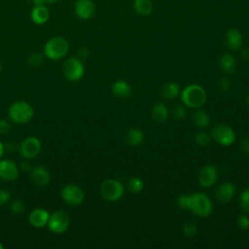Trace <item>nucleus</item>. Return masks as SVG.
Wrapping results in <instances>:
<instances>
[{
    "mask_svg": "<svg viewBox=\"0 0 249 249\" xmlns=\"http://www.w3.org/2000/svg\"><path fill=\"white\" fill-rule=\"evenodd\" d=\"M177 204L180 208L190 210L199 217H207L212 212V202L203 193L182 195L178 197Z\"/></svg>",
    "mask_w": 249,
    "mask_h": 249,
    "instance_id": "obj_1",
    "label": "nucleus"
},
{
    "mask_svg": "<svg viewBox=\"0 0 249 249\" xmlns=\"http://www.w3.org/2000/svg\"><path fill=\"white\" fill-rule=\"evenodd\" d=\"M181 100L187 107L196 109L205 103L206 92L204 89L198 85H189L182 90Z\"/></svg>",
    "mask_w": 249,
    "mask_h": 249,
    "instance_id": "obj_2",
    "label": "nucleus"
},
{
    "mask_svg": "<svg viewBox=\"0 0 249 249\" xmlns=\"http://www.w3.org/2000/svg\"><path fill=\"white\" fill-rule=\"evenodd\" d=\"M69 50L67 40L61 36H54L49 39L44 46V54L53 60H57L66 55Z\"/></svg>",
    "mask_w": 249,
    "mask_h": 249,
    "instance_id": "obj_3",
    "label": "nucleus"
},
{
    "mask_svg": "<svg viewBox=\"0 0 249 249\" xmlns=\"http://www.w3.org/2000/svg\"><path fill=\"white\" fill-rule=\"evenodd\" d=\"M8 115L11 121H13L14 123L25 124L33 118L34 111L31 105L27 102L16 101L9 107Z\"/></svg>",
    "mask_w": 249,
    "mask_h": 249,
    "instance_id": "obj_4",
    "label": "nucleus"
},
{
    "mask_svg": "<svg viewBox=\"0 0 249 249\" xmlns=\"http://www.w3.org/2000/svg\"><path fill=\"white\" fill-rule=\"evenodd\" d=\"M124 192L123 184L115 179H107L100 186V194L108 201L119 200L124 196Z\"/></svg>",
    "mask_w": 249,
    "mask_h": 249,
    "instance_id": "obj_5",
    "label": "nucleus"
},
{
    "mask_svg": "<svg viewBox=\"0 0 249 249\" xmlns=\"http://www.w3.org/2000/svg\"><path fill=\"white\" fill-rule=\"evenodd\" d=\"M51 231L53 233H63L70 226V217L67 212L62 210L54 211L50 215L49 222L47 225Z\"/></svg>",
    "mask_w": 249,
    "mask_h": 249,
    "instance_id": "obj_6",
    "label": "nucleus"
},
{
    "mask_svg": "<svg viewBox=\"0 0 249 249\" xmlns=\"http://www.w3.org/2000/svg\"><path fill=\"white\" fill-rule=\"evenodd\" d=\"M62 71L64 76L72 82L80 80L85 73V68L82 61L76 57H69L67 58L63 65Z\"/></svg>",
    "mask_w": 249,
    "mask_h": 249,
    "instance_id": "obj_7",
    "label": "nucleus"
},
{
    "mask_svg": "<svg viewBox=\"0 0 249 249\" xmlns=\"http://www.w3.org/2000/svg\"><path fill=\"white\" fill-rule=\"evenodd\" d=\"M212 137L214 140L224 146L231 145L235 140V133L233 129L226 124H218L211 129Z\"/></svg>",
    "mask_w": 249,
    "mask_h": 249,
    "instance_id": "obj_8",
    "label": "nucleus"
},
{
    "mask_svg": "<svg viewBox=\"0 0 249 249\" xmlns=\"http://www.w3.org/2000/svg\"><path fill=\"white\" fill-rule=\"evenodd\" d=\"M61 197L67 204L79 205L85 199V193L78 185L68 184L62 188Z\"/></svg>",
    "mask_w": 249,
    "mask_h": 249,
    "instance_id": "obj_9",
    "label": "nucleus"
},
{
    "mask_svg": "<svg viewBox=\"0 0 249 249\" xmlns=\"http://www.w3.org/2000/svg\"><path fill=\"white\" fill-rule=\"evenodd\" d=\"M41 142L35 136L26 137L19 146V153L24 159H34L41 152Z\"/></svg>",
    "mask_w": 249,
    "mask_h": 249,
    "instance_id": "obj_10",
    "label": "nucleus"
},
{
    "mask_svg": "<svg viewBox=\"0 0 249 249\" xmlns=\"http://www.w3.org/2000/svg\"><path fill=\"white\" fill-rule=\"evenodd\" d=\"M217 178V169L213 165H205L200 169L197 175V182L203 188H210L214 185Z\"/></svg>",
    "mask_w": 249,
    "mask_h": 249,
    "instance_id": "obj_11",
    "label": "nucleus"
},
{
    "mask_svg": "<svg viewBox=\"0 0 249 249\" xmlns=\"http://www.w3.org/2000/svg\"><path fill=\"white\" fill-rule=\"evenodd\" d=\"M18 176V167L11 160H0V179L6 182L15 181Z\"/></svg>",
    "mask_w": 249,
    "mask_h": 249,
    "instance_id": "obj_12",
    "label": "nucleus"
},
{
    "mask_svg": "<svg viewBox=\"0 0 249 249\" xmlns=\"http://www.w3.org/2000/svg\"><path fill=\"white\" fill-rule=\"evenodd\" d=\"M74 11L80 19H89L93 16L95 6L92 0H77L75 2Z\"/></svg>",
    "mask_w": 249,
    "mask_h": 249,
    "instance_id": "obj_13",
    "label": "nucleus"
},
{
    "mask_svg": "<svg viewBox=\"0 0 249 249\" xmlns=\"http://www.w3.org/2000/svg\"><path fill=\"white\" fill-rule=\"evenodd\" d=\"M50 213L44 208H35L29 214L28 221L34 228H44L48 225Z\"/></svg>",
    "mask_w": 249,
    "mask_h": 249,
    "instance_id": "obj_14",
    "label": "nucleus"
},
{
    "mask_svg": "<svg viewBox=\"0 0 249 249\" xmlns=\"http://www.w3.org/2000/svg\"><path fill=\"white\" fill-rule=\"evenodd\" d=\"M235 195V187L233 184L230 182L222 183L217 191H216V197L222 203L230 202Z\"/></svg>",
    "mask_w": 249,
    "mask_h": 249,
    "instance_id": "obj_15",
    "label": "nucleus"
},
{
    "mask_svg": "<svg viewBox=\"0 0 249 249\" xmlns=\"http://www.w3.org/2000/svg\"><path fill=\"white\" fill-rule=\"evenodd\" d=\"M30 18L37 25L45 24L50 18V11L48 7L46 5L34 6L30 12Z\"/></svg>",
    "mask_w": 249,
    "mask_h": 249,
    "instance_id": "obj_16",
    "label": "nucleus"
},
{
    "mask_svg": "<svg viewBox=\"0 0 249 249\" xmlns=\"http://www.w3.org/2000/svg\"><path fill=\"white\" fill-rule=\"evenodd\" d=\"M31 180L40 187H44L49 184L51 180V174L48 169L43 166H36L30 171Z\"/></svg>",
    "mask_w": 249,
    "mask_h": 249,
    "instance_id": "obj_17",
    "label": "nucleus"
},
{
    "mask_svg": "<svg viewBox=\"0 0 249 249\" xmlns=\"http://www.w3.org/2000/svg\"><path fill=\"white\" fill-rule=\"evenodd\" d=\"M226 46L231 50H237L242 45V35L234 28L229 29L225 34Z\"/></svg>",
    "mask_w": 249,
    "mask_h": 249,
    "instance_id": "obj_18",
    "label": "nucleus"
},
{
    "mask_svg": "<svg viewBox=\"0 0 249 249\" xmlns=\"http://www.w3.org/2000/svg\"><path fill=\"white\" fill-rule=\"evenodd\" d=\"M152 118L157 123H163L168 118V109L165 104L159 102L152 109Z\"/></svg>",
    "mask_w": 249,
    "mask_h": 249,
    "instance_id": "obj_19",
    "label": "nucleus"
},
{
    "mask_svg": "<svg viewBox=\"0 0 249 249\" xmlns=\"http://www.w3.org/2000/svg\"><path fill=\"white\" fill-rule=\"evenodd\" d=\"M134 11L141 16H149L153 11L152 0H133Z\"/></svg>",
    "mask_w": 249,
    "mask_h": 249,
    "instance_id": "obj_20",
    "label": "nucleus"
},
{
    "mask_svg": "<svg viewBox=\"0 0 249 249\" xmlns=\"http://www.w3.org/2000/svg\"><path fill=\"white\" fill-rule=\"evenodd\" d=\"M130 86L125 81H116L112 86V92L118 97H126L130 94Z\"/></svg>",
    "mask_w": 249,
    "mask_h": 249,
    "instance_id": "obj_21",
    "label": "nucleus"
},
{
    "mask_svg": "<svg viewBox=\"0 0 249 249\" xmlns=\"http://www.w3.org/2000/svg\"><path fill=\"white\" fill-rule=\"evenodd\" d=\"M144 139V133L140 128H131L127 131L125 140L129 146H138Z\"/></svg>",
    "mask_w": 249,
    "mask_h": 249,
    "instance_id": "obj_22",
    "label": "nucleus"
},
{
    "mask_svg": "<svg viewBox=\"0 0 249 249\" xmlns=\"http://www.w3.org/2000/svg\"><path fill=\"white\" fill-rule=\"evenodd\" d=\"M193 123L196 126L205 127L210 123V118L203 110H196L193 113Z\"/></svg>",
    "mask_w": 249,
    "mask_h": 249,
    "instance_id": "obj_23",
    "label": "nucleus"
},
{
    "mask_svg": "<svg viewBox=\"0 0 249 249\" xmlns=\"http://www.w3.org/2000/svg\"><path fill=\"white\" fill-rule=\"evenodd\" d=\"M160 92H161V95L166 98V99H172L174 97H176L179 92H180V89H179V87L177 84L175 83H166L164 84L162 87H161V89H160Z\"/></svg>",
    "mask_w": 249,
    "mask_h": 249,
    "instance_id": "obj_24",
    "label": "nucleus"
},
{
    "mask_svg": "<svg viewBox=\"0 0 249 249\" xmlns=\"http://www.w3.org/2000/svg\"><path fill=\"white\" fill-rule=\"evenodd\" d=\"M220 67L227 73H232L235 68V59L230 53H225L220 58Z\"/></svg>",
    "mask_w": 249,
    "mask_h": 249,
    "instance_id": "obj_25",
    "label": "nucleus"
},
{
    "mask_svg": "<svg viewBox=\"0 0 249 249\" xmlns=\"http://www.w3.org/2000/svg\"><path fill=\"white\" fill-rule=\"evenodd\" d=\"M127 186H128V189L131 193L137 194V193L142 191V189L144 187V183L139 177H132V178L129 179V181L127 183Z\"/></svg>",
    "mask_w": 249,
    "mask_h": 249,
    "instance_id": "obj_26",
    "label": "nucleus"
},
{
    "mask_svg": "<svg viewBox=\"0 0 249 249\" xmlns=\"http://www.w3.org/2000/svg\"><path fill=\"white\" fill-rule=\"evenodd\" d=\"M239 204L243 212L249 213V188L243 190L240 194Z\"/></svg>",
    "mask_w": 249,
    "mask_h": 249,
    "instance_id": "obj_27",
    "label": "nucleus"
},
{
    "mask_svg": "<svg viewBox=\"0 0 249 249\" xmlns=\"http://www.w3.org/2000/svg\"><path fill=\"white\" fill-rule=\"evenodd\" d=\"M182 230H183V232H184L187 236H189V237H193V236H195V235L197 233V227H196V225L194 222H192V221L186 222V223L183 225Z\"/></svg>",
    "mask_w": 249,
    "mask_h": 249,
    "instance_id": "obj_28",
    "label": "nucleus"
},
{
    "mask_svg": "<svg viewBox=\"0 0 249 249\" xmlns=\"http://www.w3.org/2000/svg\"><path fill=\"white\" fill-rule=\"evenodd\" d=\"M10 209L13 213L15 214H20L22 212H24L25 210V205L21 200H15L11 203Z\"/></svg>",
    "mask_w": 249,
    "mask_h": 249,
    "instance_id": "obj_29",
    "label": "nucleus"
},
{
    "mask_svg": "<svg viewBox=\"0 0 249 249\" xmlns=\"http://www.w3.org/2000/svg\"><path fill=\"white\" fill-rule=\"evenodd\" d=\"M209 141H210V137L204 131H200L196 135V142L199 146H205L209 143Z\"/></svg>",
    "mask_w": 249,
    "mask_h": 249,
    "instance_id": "obj_30",
    "label": "nucleus"
},
{
    "mask_svg": "<svg viewBox=\"0 0 249 249\" xmlns=\"http://www.w3.org/2000/svg\"><path fill=\"white\" fill-rule=\"evenodd\" d=\"M172 116L175 120L177 121H180V120H183L186 116V111H185V108L181 105H177L173 108V111H172Z\"/></svg>",
    "mask_w": 249,
    "mask_h": 249,
    "instance_id": "obj_31",
    "label": "nucleus"
},
{
    "mask_svg": "<svg viewBox=\"0 0 249 249\" xmlns=\"http://www.w3.org/2000/svg\"><path fill=\"white\" fill-rule=\"evenodd\" d=\"M236 224L238 226L239 229L245 231L247 229H249V218L245 215H239L237 217V220H236Z\"/></svg>",
    "mask_w": 249,
    "mask_h": 249,
    "instance_id": "obj_32",
    "label": "nucleus"
},
{
    "mask_svg": "<svg viewBox=\"0 0 249 249\" xmlns=\"http://www.w3.org/2000/svg\"><path fill=\"white\" fill-rule=\"evenodd\" d=\"M43 61H44V58L40 53H32L29 56V63L32 66H35V67L40 66L43 63Z\"/></svg>",
    "mask_w": 249,
    "mask_h": 249,
    "instance_id": "obj_33",
    "label": "nucleus"
},
{
    "mask_svg": "<svg viewBox=\"0 0 249 249\" xmlns=\"http://www.w3.org/2000/svg\"><path fill=\"white\" fill-rule=\"evenodd\" d=\"M218 87L221 91H227L231 88V81L228 78H223L220 80Z\"/></svg>",
    "mask_w": 249,
    "mask_h": 249,
    "instance_id": "obj_34",
    "label": "nucleus"
},
{
    "mask_svg": "<svg viewBox=\"0 0 249 249\" xmlns=\"http://www.w3.org/2000/svg\"><path fill=\"white\" fill-rule=\"evenodd\" d=\"M11 125L5 120H0V134H6L10 131Z\"/></svg>",
    "mask_w": 249,
    "mask_h": 249,
    "instance_id": "obj_35",
    "label": "nucleus"
},
{
    "mask_svg": "<svg viewBox=\"0 0 249 249\" xmlns=\"http://www.w3.org/2000/svg\"><path fill=\"white\" fill-rule=\"evenodd\" d=\"M10 199V193L6 190L0 189V205L5 204Z\"/></svg>",
    "mask_w": 249,
    "mask_h": 249,
    "instance_id": "obj_36",
    "label": "nucleus"
},
{
    "mask_svg": "<svg viewBox=\"0 0 249 249\" xmlns=\"http://www.w3.org/2000/svg\"><path fill=\"white\" fill-rule=\"evenodd\" d=\"M241 149L244 153L249 155V137L243 139V141L241 142Z\"/></svg>",
    "mask_w": 249,
    "mask_h": 249,
    "instance_id": "obj_37",
    "label": "nucleus"
},
{
    "mask_svg": "<svg viewBox=\"0 0 249 249\" xmlns=\"http://www.w3.org/2000/svg\"><path fill=\"white\" fill-rule=\"evenodd\" d=\"M20 169L23 170V171H25V172H27V171H31L32 167H31V165L29 164V162H27V161H22L21 164H20Z\"/></svg>",
    "mask_w": 249,
    "mask_h": 249,
    "instance_id": "obj_38",
    "label": "nucleus"
},
{
    "mask_svg": "<svg viewBox=\"0 0 249 249\" xmlns=\"http://www.w3.org/2000/svg\"><path fill=\"white\" fill-rule=\"evenodd\" d=\"M34 6H38V5H45L46 1L45 0H32Z\"/></svg>",
    "mask_w": 249,
    "mask_h": 249,
    "instance_id": "obj_39",
    "label": "nucleus"
},
{
    "mask_svg": "<svg viewBox=\"0 0 249 249\" xmlns=\"http://www.w3.org/2000/svg\"><path fill=\"white\" fill-rule=\"evenodd\" d=\"M88 54H89V51H88V49L84 48L83 50H81V52H80V55H81V56L86 57V56H88Z\"/></svg>",
    "mask_w": 249,
    "mask_h": 249,
    "instance_id": "obj_40",
    "label": "nucleus"
},
{
    "mask_svg": "<svg viewBox=\"0 0 249 249\" xmlns=\"http://www.w3.org/2000/svg\"><path fill=\"white\" fill-rule=\"evenodd\" d=\"M242 57H243V59H248L249 58V51L248 50H244L242 52Z\"/></svg>",
    "mask_w": 249,
    "mask_h": 249,
    "instance_id": "obj_41",
    "label": "nucleus"
},
{
    "mask_svg": "<svg viewBox=\"0 0 249 249\" xmlns=\"http://www.w3.org/2000/svg\"><path fill=\"white\" fill-rule=\"evenodd\" d=\"M4 152H5V148H4V145L0 142V159L3 157L4 155Z\"/></svg>",
    "mask_w": 249,
    "mask_h": 249,
    "instance_id": "obj_42",
    "label": "nucleus"
},
{
    "mask_svg": "<svg viewBox=\"0 0 249 249\" xmlns=\"http://www.w3.org/2000/svg\"><path fill=\"white\" fill-rule=\"evenodd\" d=\"M46 1V3H49V4H52V3H54V2H56L57 0H45Z\"/></svg>",
    "mask_w": 249,
    "mask_h": 249,
    "instance_id": "obj_43",
    "label": "nucleus"
},
{
    "mask_svg": "<svg viewBox=\"0 0 249 249\" xmlns=\"http://www.w3.org/2000/svg\"><path fill=\"white\" fill-rule=\"evenodd\" d=\"M0 249H4V245L1 243V241H0Z\"/></svg>",
    "mask_w": 249,
    "mask_h": 249,
    "instance_id": "obj_44",
    "label": "nucleus"
},
{
    "mask_svg": "<svg viewBox=\"0 0 249 249\" xmlns=\"http://www.w3.org/2000/svg\"><path fill=\"white\" fill-rule=\"evenodd\" d=\"M1 71H2V65H1V63H0V73H1Z\"/></svg>",
    "mask_w": 249,
    "mask_h": 249,
    "instance_id": "obj_45",
    "label": "nucleus"
},
{
    "mask_svg": "<svg viewBox=\"0 0 249 249\" xmlns=\"http://www.w3.org/2000/svg\"><path fill=\"white\" fill-rule=\"evenodd\" d=\"M248 102H249V95H248Z\"/></svg>",
    "mask_w": 249,
    "mask_h": 249,
    "instance_id": "obj_46",
    "label": "nucleus"
},
{
    "mask_svg": "<svg viewBox=\"0 0 249 249\" xmlns=\"http://www.w3.org/2000/svg\"><path fill=\"white\" fill-rule=\"evenodd\" d=\"M30 1H32V0H30Z\"/></svg>",
    "mask_w": 249,
    "mask_h": 249,
    "instance_id": "obj_47",
    "label": "nucleus"
}]
</instances>
